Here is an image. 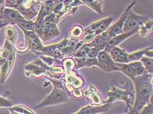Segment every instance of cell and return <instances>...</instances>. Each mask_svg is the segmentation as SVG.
I'll return each instance as SVG.
<instances>
[{"label":"cell","mask_w":153,"mask_h":114,"mask_svg":"<svg viewBox=\"0 0 153 114\" xmlns=\"http://www.w3.org/2000/svg\"><path fill=\"white\" fill-rule=\"evenodd\" d=\"M11 114H34L31 110L26 107L22 106H16L9 108Z\"/></svg>","instance_id":"obj_17"},{"label":"cell","mask_w":153,"mask_h":114,"mask_svg":"<svg viewBox=\"0 0 153 114\" xmlns=\"http://www.w3.org/2000/svg\"><path fill=\"white\" fill-rule=\"evenodd\" d=\"M67 100L68 96L64 91L55 87L52 93L48 95L40 104L36 106L35 108L38 109L45 106L58 104L65 102Z\"/></svg>","instance_id":"obj_5"},{"label":"cell","mask_w":153,"mask_h":114,"mask_svg":"<svg viewBox=\"0 0 153 114\" xmlns=\"http://www.w3.org/2000/svg\"><path fill=\"white\" fill-rule=\"evenodd\" d=\"M5 0H0V7H2L5 5Z\"/></svg>","instance_id":"obj_24"},{"label":"cell","mask_w":153,"mask_h":114,"mask_svg":"<svg viewBox=\"0 0 153 114\" xmlns=\"http://www.w3.org/2000/svg\"><path fill=\"white\" fill-rule=\"evenodd\" d=\"M136 4V1H134L132 2L127 6L125 11L120 17L118 20L115 22L111 26L109 27L104 32H103L101 34H100L101 37L105 39V41L108 42L112 37H114L117 35H119L123 32V27L126 21V19L128 15V12L131 9H132V7Z\"/></svg>","instance_id":"obj_2"},{"label":"cell","mask_w":153,"mask_h":114,"mask_svg":"<svg viewBox=\"0 0 153 114\" xmlns=\"http://www.w3.org/2000/svg\"><path fill=\"white\" fill-rule=\"evenodd\" d=\"M117 64L118 66L119 71H122L131 79L142 75L146 72L142 62L138 61L131 62L130 64L117 63Z\"/></svg>","instance_id":"obj_4"},{"label":"cell","mask_w":153,"mask_h":114,"mask_svg":"<svg viewBox=\"0 0 153 114\" xmlns=\"http://www.w3.org/2000/svg\"><path fill=\"white\" fill-rule=\"evenodd\" d=\"M60 32L57 28H50L48 30H45L42 31L41 38L44 41H48L49 39H52L56 36H59Z\"/></svg>","instance_id":"obj_14"},{"label":"cell","mask_w":153,"mask_h":114,"mask_svg":"<svg viewBox=\"0 0 153 114\" xmlns=\"http://www.w3.org/2000/svg\"><path fill=\"white\" fill-rule=\"evenodd\" d=\"M113 18L108 17L94 22L84 29V34H94L95 36L101 34L110 26Z\"/></svg>","instance_id":"obj_8"},{"label":"cell","mask_w":153,"mask_h":114,"mask_svg":"<svg viewBox=\"0 0 153 114\" xmlns=\"http://www.w3.org/2000/svg\"><path fill=\"white\" fill-rule=\"evenodd\" d=\"M139 30H140V34L143 37L147 36L150 32L153 30V21H147L144 22L140 27Z\"/></svg>","instance_id":"obj_15"},{"label":"cell","mask_w":153,"mask_h":114,"mask_svg":"<svg viewBox=\"0 0 153 114\" xmlns=\"http://www.w3.org/2000/svg\"><path fill=\"white\" fill-rule=\"evenodd\" d=\"M12 105V104L9 100L0 96V107H10Z\"/></svg>","instance_id":"obj_22"},{"label":"cell","mask_w":153,"mask_h":114,"mask_svg":"<svg viewBox=\"0 0 153 114\" xmlns=\"http://www.w3.org/2000/svg\"><path fill=\"white\" fill-rule=\"evenodd\" d=\"M140 60L142 64H143V66H144L146 71H147V72H149V73L153 74V58L144 57V56H143Z\"/></svg>","instance_id":"obj_16"},{"label":"cell","mask_w":153,"mask_h":114,"mask_svg":"<svg viewBox=\"0 0 153 114\" xmlns=\"http://www.w3.org/2000/svg\"><path fill=\"white\" fill-rule=\"evenodd\" d=\"M153 48H146L144 50L134 52L132 54H128V59L129 62L139 61L144 56L147 57L153 58Z\"/></svg>","instance_id":"obj_11"},{"label":"cell","mask_w":153,"mask_h":114,"mask_svg":"<svg viewBox=\"0 0 153 114\" xmlns=\"http://www.w3.org/2000/svg\"><path fill=\"white\" fill-rule=\"evenodd\" d=\"M24 0H5V5L9 7H19Z\"/></svg>","instance_id":"obj_21"},{"label":"cell","mask_w":153,"mask_h":114,"mask_svg":"<svg viewBox=\"0 0 153 114\" xmlns=\"http://www.w3.org/2000/svg\"><path fill=\"white\" fill-rule=\"evenodd\" d=\"M138 31V30H133L131 31L122 33L114 37H112L106 45L110 47L117 46L120 43L123 42L126 39H127L130 37L134 35Z\"/></svg>","instance_id":"obj_10"},{"label":"cell","mask_w":153,"mask_h":114,"mask_svg":"<svg viewBox=\"0 0 153 114\" xmlns=\"http://www.w3.org/2000/svg\"><path fill=\"white\" fill-rule=\"evenodd\" d=\"M83 29L79 26H76L74 27V28L72 29L71 31V35L73 36L74 38H79L83 34Z\"/></svg>","instance_id":"obj_20"},{"label":"cell","mask_w":153,"mask_h":114,"mask_svg":"<svg viewBox=\"0 0 153 114\" xmlns=\"http://www.w3.org/2000/svg\"><path fill=\"white\" fill-rule=\"evenodd\" d=\"M95 36L94 34H84V37L82 39V41L83 42H90L92 41Z\"/></svg>","instance_id":"obj_23"},{"label":"cell","mask_w":153,"mask_h":114,"mask_svg":"<svg viewBox=\"0 0 153 114\" xmlns=\"http://www.w3.org/2000/svg\"><path fill=\"white\" fill-rule=\"evenodd\" d=\"M57 49H59L58 44L49 46L47 47H43L42 51L47 54H52Z\"/></svg>","instance_id":"obj_19"},{"label":"cell","mask_w":153,"mask_h":114,"mask_svg":"<svg viewBox=\"0 0 153 114\" xmlns=\"http://www.w3.org/2000/svg\"><path fill=\"white\" fill-rule=\"evenodd\" d=\"M153 74L146 72L132 80L136 91V100L131 114H136L146 105L153 95Z\"/></svg>","instance_id":"obj_1"},{"label":"cell","mask_w":153,"mask_h":114,"mask_svg":"<svg viewBox=\"0 0 153 114\" xmlns=\"http://www.w3.org/2000/svg\"><path fill=\"white\" fill-rule=\"evenodd\" d=\"M2 14L5 16V17L11 21H14L15 23H17L20 20L24 18L21 14L17 10L12 9L5 8L2 11Z\"/></svg>","instance_id":"obj_12"},{"label":"cell","mask_w":153,"mask_h":114,"mask_svg":"<svg viewBox=\"0 0 153 114\" xmlns=\"http://www.w3.org/2000/svg\"><path fill=\"white\" fill-rule=\"evenodd\" d=\"M97 59L99 67L106 72L119 71L118 66L113 61L109 54L105 50H101L98 53Z\"/></svg>","instance_id":"obj_7"},{"label":"cell","mask_w":153,"mask_h":114,"mask_svg":"<svg viewBox=\"0 0 153 114\" xmlns=\"http://www.w3.org/2000/svg\"><path fill=\"white\" fill-rule=\"evenodd\" d=\"M108 99L105 103H111L118 100H123L126 102L129 112L131 111L134 104V94L131 91H124L118 88L113 87L110 91L108 93Z\"/></svg>","instance_id":"obj_3"},{"label":"cell","mask_w":153,"mask_h":114,"mask_svg":"<svg viewBox=\"0 0 153 114\" xmlns=\"http://www.w3.org/2000/svg\"><path fill=\"white\" fill-rule=\"evenodd\" d=\"M153 95L150 97L149 103L142 108L140 114H152L153 113Z\"/></svg>","instance_id":"obj_18"},{"label":"cell","mask_w":153,"mask_h":114,"mask_svg":"<svg viewBox=\"0 0 153 114\" xmlns=\"http://www.w3.org/2000/svg\"><path fill=\"white\" fill-rule=\"evenodd\" d=\"M146 21V17L134 13L131 9L126 19L122 29L123 32H128L135 30H139V27Z\"/></svg>","instance_id":"obj_6"},{"label":"cell","mask_w":153,"mask_h":114,"mask_svg":"<svg viewBox=\"0 0 153 114\" xmlns=\"http://www.w3.org/2000/svg\"><path fill=\"white\" fill-rule=\"evenodd\" d=\"M84 4H85L88 7L95 10L97 13H102V0H81Z\"/></svg>","instance_id":"obj_13"},{"label":"cell","mask_w":153,"mask_h":114,"mask_svg":"<svg viewBox=\"0 0 153 114\" xmlns=\"http://www.w3.org/2000/svg\"><path fill=\"white\" fill-rule=\"evenodd\" d=\"M111 105L110 104H106L102 106H88L82 108L77 114H93L103 113L107 112L110 109Z\"/></svg>","instance_id":"obj_9"},{"label":"cell","mask_w":153,"mask_h":114,"mask_svg":"<svg viewBox=\"0 0 153 114\" xmlns=\"http://www.w3.org/2000/svg\"><path fill=\"white\" fill-rule=\"evenodd\" d=\"M2 20H1V19H0V23H1V22H2Z\"/></svg>","instance_id":"obj_25"}]
</instances>
